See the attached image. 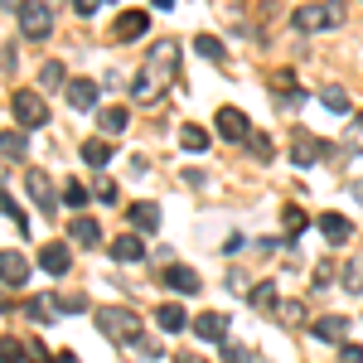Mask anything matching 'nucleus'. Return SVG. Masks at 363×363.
Here are the masks:
<instances>
[{
	"label": "nucleus",
	"mask_w": 363,
	"mask_h": 363,
	"mask_svg": "<svg viewBox=\"0 0 363 363\" xmlns=\"http://www.w3.org/2000/svg\"><path fill=\"white\" fill-rule=\"evenodd\" d=\"M160 281H165L169 291H179V296H199L194 267H179V262H174V267H165V272H160Z\"/></svg>",
	"instance_id": "15"
},
{
	"label": "nucleus",
	"mask_w": 363,
	"mask_h": 363,
	"mask_svg": "<svg viewBox=\"0 0 363 363\" xmlns=\"http://www.w3.org/2000/svg\"><path fill=\"white\" fill-rule=\"evenodd\" d=\"M5 310H10V306H5V291H0V315H5Z\"/></svg>",
	"instance_id": "45"
},
{
	"label": "nucleus",
	"mask_w": 363,
	"mask_h": 363,
	"mask_svg": "<svg viewBox=\"0 0 363 363\" xmlns=\"http://www.w3.org/2000/svg\"><path fill=\"white\" fill-rule=\"evenodd\" d=\"M0 208H5V213L15 218V228H25V233H29V218H25V213H20V203H15V199H10V194H0Z\"/></svg>",
	"instance_id": "36"
},
{
	"label": "nucleus",
	"mask_w": 363,
	"mask_h": 363,
	"mask_svg": "<svg viewBox=\"0 0 363 363\" xmlns=\"http://www.w3.org/2000/svg\"><path fill=\"white\" fill-rule=\"evenodd\" d=\"M97 330L112 339L116 349H131V354H140V359H160V344L145 335V325H140L136 310L102 306V310H97Z\"/></svg>",
	"instance_id": "2"
},
{
	"label": "nucleus",
	"mask_w": 363,
	"mask_h": 363,
	"mask_svg": "<svg viewBox=\"0 0 363 363\" xmlns=\"http://www.w3.org/2000/svg\"><path fill=\"white\" fill-rule=\"evenodd\" d=\"M68 107H78V112H92L97 107V83L92 78H68Z\"/></svg>",
	"instance_id": "12"
},
{
	"label": "nucleus",
	"mask_w": 363,
	"mask_h": 363,
	"mask_svg": "<svg viewBox=\"0 0 363 363\" xmlns=\"http://www.w3.org/2000/svg\"><path fill=\"white\" fill-rule=\"evenodd\" d=\"M320 155H330V145L315 140L310 131H296V140H291V160H296V165H315Z\"/></svg>",
	"instance_id": "11"
},
{
	"label": "nucleus",
	"mask_w": 363,
	"mask_h": 363,
	"mask_svg": "<svg viewBox=\"0 0 363 363\" xmlns=\"http://www.w3.org/2000/svg\"><path fill=\"white\" fill-rule=\"evenodd\" d=\"M213 131H218L223 140H247V136H252L247 116L238 112V107H218V116H213Z\"/></svg>",
	"instance_id": "9"
},
{
	"label": "nucleus",
	"mask_w": 363,
	"mask_h": 363,
	"mask_svg": "<svg viewBox=\"0 0 363 363\" xmlns=\"http://www.w3.org/2000/svg\"><path fill=\"white\" fill-rule=\"evenodd\" d=\"M194 49H199L203 58H208V63H228V49L218 44V39H208V34H199V39H194Z\"/></svg>",
	"instance_id": "27"
},
{
	"label": "nucleus",
	"mask_w": 363,
	"mask_h": 363,
	"mask_svg": "<svg viewBox=\"0 0 363 363\" xmlns=\"http://www.w3.org/2000/svg\"><path fill=\"white\" fill-rule=\"evenodd\" d=\"M10 112H15V121H20V131H39V126L49 121L44 97H39V92H29V87H20V92L10 97Z\"/></svg>",
	"instance_id": "5"
},
{
	"label": "nucleus",
	"mask_w": 363,
	"mask_h": 363,
	"mask_svg": "<svg viewBox=\"0 0 363 363\" xmlns=\"http://www.w3.org/2000/svg\"><path fill=\"white\" fill-rule=\"evenodd\" d=\"M29 363H49V349L44 344H29Z\"/></svg>",
	"instance_id": "41"
},
{
	"label": "nucleus",
	"mask_w": 363,
	"mask_h": 363,
	"mask_svg": "<svg viewBox=\"0 0 363 363\" xmlns=\"http://www.w3.org/2000/svg\"><path fill=\"white\" fill-rule=\"evenodd\" d=\"M320 233H325L330 247H344V242L354 238V223H349L344 213H320Z\"/></svg>",
	"instance_id": "13"
},
{
	"label": "nucleus",
	"mask_w": 363,
	"mask_h": 363,
	"mask_svg": "<svg viewBox=\"0 0 363 363\" xmlns=\"http://www.w3.org/2000/svg\"><path fill=\"white\" fill-rule=\"evenodd\" d=\"M150 34V15L145 10H121L112 20V39L116 44H136V39H145Z\"/></svg>",
	"instance_id": "7"
},
{
	"label": "nucleus",
	"mask_w": 363,
	"mask_h": 363,
	"mask_svg": "<svg viewBox=\"0 0 363 363\" xmlns=\"http://www.w3.org/2000/svg\"><path fill=\"white\" fill-rule=\"evenodd\" d=\"M155 325H160L165 335H179V330L189 325V315H184V306H174V301H169V306L155 310Z\"/></svg>",
	"instance_id": "21"
},
{
	"label": "nucleus",
	"mask_w": 363,
	"mask_h": 363,
	"mask_svg": "<svg viewBox=\"0 0 363 363\" xmlns=\"http://www.w3.org/2000/svg\"><path fill=\"white\" fill-rule=\"evenodd\" d=\"M112 257L116 262H140V257H145V238H140V233H121L112 242Z\"/></svg>",
	"instance_id": "18"
},
{
	"label": "nucleus",
	"mask_w": 363,
	"mask_h": 363,
	"mask_svg": "<svg viewBox=\"0 0 363 363\" xmlns=\"http://www.w3.org/2000/svg\"><path fill=\"white\" fill-rule=\"evenodd\" d=\"M354 199H359V203H363V184H354Z\"/></svg>",
	"instance_id": "44"
},
{
	"label": "nucleus",
	"mask_w": 363,
	"mask_h": 363,
	"mask_svg": "<svg viewBox=\"0 0 363 363\" xmlns=\"http://www.w3.org/2000/svg\"><path fill=\"white\" fill-rule=\"evenodd\" d=\"M39 87H44V92H54V87H68V78H63V63H58V58H49V63L39 68Z\"/></svg>",
	"instance_id": "26"
},
{
	"label": "nucleus",
	"mask_w": 363,
	"mask_h": 363,
	"mask_svg": "<svg viewBox=\"0 0 363 363\" xmlns=\"http://www.w3.org/2000/svg\"><path fill=\"white\" fill-rule=\"evenodd\" d=\"M29 281V257L25 252H0V286H25Z\"/></svg>",
	"instance_id": "10"
},
{
	"label": "nucleus",
	"mask_w": 363,
	"mask_h": 363,
	"mask_svg": "<svg viewBox=\"0 0 363 363\" xmlns=\"http://www.w3.org/2000/svg\"><path fill=\"white\" fill-rule=\"evenodd\" d=\"M131 223H136V228H145V233H155V228H160V208L140 199L136 208H131Z\"/></svg>",
	"instance_id": "24"
},
{
	"label": "nucleus",
	"mask_w": 363,
	"mask_h": 363,
	"mask_svg": "<svg viewBox=\"0 0 363 363\" xmlns=\"http://www.w3.org/2000/svg\"><path fill=\"white\" fill-rule=\"evenodd\" d=\"M281 223L291 228V238H286V242H301V233L310 228V213H306V208H296V203H286V208H281Z\"/></svg>",
	"instance_id": "23"
},
{
	"label": "nucleus",
	"mask_w": 363,
	"mask_h": 363,
	"mask_svg": "<svg viewBox=\"0 0 363 363\" xmlns=\"http://www.w3.org/2000/svg\"><path fill=\"white\" fill-rule=\"evenodd\" d=\"M20 34H25L29 44H39V39H49V29H54V10L44 5V0H25L20 10Z\"/></svg>",
	"instance_id": "4"
},
{
	"label": "nucleus",
	"mask_w": 363,
	"mask_h": 363,
	"mask_svg": "<svg viewBox=\"0 0 363 363\" xmlns=\"http://www.w3.org/2000/svg\"><path fill=\"white\" fill-rule=\"evenodd\" d=\"M73 10H78V15H97V10H102V0H73Z\"/></svg>",
	"instance_id": "40"
},
{
	"label": "nucleus",
	"mask_w": 363,
	"mask_h": 363,
	"mask_svg": "<svg viewBox=\"0 0 363 363\" xmlns=\"http://www.w3.org/2000/svg\"><path fill=\"white\" fill-rule=\"evenodd\" d=\"M194 335H199V339H208V344H218V339L228 335V315H218V310L199 315V320H194Z\"/></svg>",
	"instance_id": "17"
},
{
	"label": "nucleus",
	"mask_w": 363,
	"mask_h": 363,
	"mask_svg": "<svg viewBox=\"0 0 363 363\" xmlns=\"http://www.w3.org/2000/svg\"><path fill=\"white\" fill-rule=\"evenodd\" d=\"M174 78H179V44L174 39H155L145 49V63H140L136 83H131V97L150 107V102H160L169 87H174Z\"/></svg>",
	"instance_id": "1"
},
{
	"label": "nucleus",
	"mask_w": 363,
	"mask_h": 363,
	"mask_svg": "<svg viewBox=\"0 0 363 363\" xmlns=\"http://www.w3.org/2000/svg\"><path fill=\"white\" fill-rule=\"evenodd\" d=\"M310 330H315V339H325V344H344V335H349V320H344V315H325V320H315Z\"/></svg>",
	"instance_id": "16"
},
{
	"label": "nucleus",
	"mask_w": 363,
	"mask_h": 363,
	"mask_svg": "<svg viewBox=\"0 0 363 363\" xmlns=\"http://www.w3.org/2000/svg\"><path fill=\"white\" fill-rule=\"evenodd\" d=\"M223 359L228 363H252V349L247 344H223Z\"/></svg>",
	"instance_id": "37"
},
{
	"label": "nucleus",
	"mask_w": 363,
	"mask_h": 363,
	"mask_svg": "<svg viewBox=\"0 0 363 363\" xmlns=\"http://www.w3.org/2000/svg\"><path fill=\"white\" fill-rule=\"evenodd\" d=\"M39 272L68 277V272H73V247H68V242H44V247H39Z\"/></svg>",
	"instance_id": "8"
},
{
	"label": "nucleus",
	"mask_w": 363,
	"mask_h": 363,
	"mask_svg": "<svg viewBox=\"0 0 363 363\" xmlns=\"http://www.w3.org/2000/svg\"><path fill=\"white\" fill-rule=\"evenodd\" d=\"M29 349L20 344V339H0V363H25Z\"/></svg>",
	"instance_id": "31"
},
{
	"label": "nucleus",
	"mask_w": 363,
	"mask_h": 363,
	"mask_svg": "<svg viewBox=\"0 0 363 363\" xmlns=\"http://www.w3.org/2000/svg\"><path fill=\"white\" fill-rule=\"evenodd\" d=\"M92 199H97V203H116V184H112V179H97Z\"/></svg>",
	"instance_id": "38"
},
{
	"label": "nucleus",
	"mask_w": 363,
	"mask_h": 363,
	"mask_svg": "<svg viewBox=\"0 0 363 363\" xmlns=\"http://www.w3.org/2000/svg\"><path fill=\"white\" fill-rule=\"evenodd\" d=\"M97 126H102V136H121L126 131V107H107L97 116Z\"/></svg>",
	"instance_id": "25"
},
{
	"label": "nucleus",
	"mask_w": 363,
	"mask_h": 363,
	"mask_svg": "<svg viewBox=\"0 0 363 363\" xmlns=\"http://www.w3.org/2000/svg\"><path fill=\"white\" fill-rule=\"evenodd\" d=\"M25 310L39 320V325H54L58 315H63V301H58V296H49V291H39V296H29V301H25Z\"/></svg>",
	"instance_id": "14"
},
{
	"label": "nucleus",
	"mask_w": 363,
	"mask_h": 363,
	"mask_svg": "<svg viewBox=\"0 0 363 363\" xmlns=\"http://www.w3.org/2000/svg\"><path fill=\"white\" fill-rule=\"evenodd\" d=\"M320 102H325V107H330V112H349V92H344V87H320Z\"/></svg>",
	"instance_id": "28"
},
{
	"label": "nucleus",
	"mask_w": 363,
	"mask_h": 363,
	"mask_svg": "<svg viewBox=\"0 0 363 363\" xmlns=\"http://www.w3.org/2000/svg\"><path fill=\"white\" fill-rule=\"evenodd\" d=\"M68 233H73V242H78V247H97V242H102V228H97V218H83V213L73 218V228H68Z\"/></svg>",
	"instance_id": "20"
},
{
	"label": "nucleus",
	"mask_w": 363,
	"mask_h": 363,
	"mask_svg": "<svg viewBox=\"0 0 363 363\" xmlns=\"http://www.w3.org/2000/svg\"><path fill=\"white\" fill-rule=\"evenodd\" d=\"M344 0H310V5H301L296 15H291V29L296 34H325V29H339L344 25Z\"/></svg>",
	"instance_id": "3"
},
{
	"label": "nucleus",
	"mask_w": 363,
	"mask_h": 363,
	"mask_svg": "<svg viewBox=\"0 0 363 363\" xmlns=\"http://www.w3.org/2000/svg\"><path fill=\"white\" fill-rule=\"evenodd\" d=\"M344 145H349V150H363V116H354V121H349V131H344Z\"/></svg>",
	"instance_id": "35"
},
{
	"label": "nucleus",
	"mask_w": 363,
	"mask_h": 363,
	"mask_svg": "<svg viewBox=\"0 0 363 363\" xmlns=\"http://www.w3.org/2000/svg\"><path fill=\"white\" fill-rule=\"evenodd\" d=\"M112 155H116V150H112V140H107V136L83 140V160H87V165H97V169H102L107 160H112Z\"/></svg>",
	"instance_id": "22"
},
{
	"label": "nucleus",
	"mask_w": 363,
	"mask_h": 363,
	"mask_svg": "<svg viewBox=\"0 0 363 363\" xmlns=\"http://www.w3.org/2000/svg\"><path fill=\"white\" fill-rule=\"evenodd\" d=\"M0 155L5 160H29V131H0Z\"/></svg>",
	"instance_id": "19"
},
{
	"label": "nucleus",
	"mask_w": 363,
	"mask_h": 363,
	"mask_svg": "<svg viewBox=\"0 0 363 363\" xmlns=\"http://www.w3.org/2000/svg\"><path fill=\"white\" fill-rule=\"evenodd\" d=\"M179 140H184V150H208V131H203V126H189V121H184Z\"/></svg>",
	"instance_id": "30"
},
{
	"label": "nucleus",
	"mask_w": 363,
	"mask_h": 363,
	"mask_svg": "<svg viewBox=\"0 0 363 363\" xmlns=\"http://www.w3.org/2000/svg\"><path fill=\"white\" fill-rule=\"evenodd\" d=\"M25 194L34 199L39 213H58V189H54V179H49L44 169H29L25 174Z\"/></svg>",
	"instance_id": "6"
},
{
	"label": "nucleus",
	"mask_w": 363,
	"mask_h": 363,
	"mask_svg": "<svg viewBox=\"0 0 363 363\" xmlns=\"http://www.w3.org/2000/svg\"><path fill=\"white\" fill-rule=\"evenodd\" d=\"M58 194H63V203H68V208H83L87 199H92V189H83V184H78V179H68V184H63V189H58Z\"/></svg>",
	"instance_id": "29"
},
{
	"label": "nucleus",
	"mask_w": 363,
	"mask_h": 363,
	"mask_svg": "<svg viewBox=\"0 0 363 363\" xmlns=\"http://www.w3.org/2000/svg\"><path fill=\"white\" fill-rule=\"evenodd\" d=\"M174 363H199V359H184V354H179V359H174Z\"/></svg>",
	"instance_id": "46"
},
{
	"label": "nucleus",
	"mask_w": 363,
	"mask_h": 363,
	"mask_svg": "<svg viewBox=\"0 0 363 363\" xmlns=\"http://www.w3.org/2000/svg\"><path fill=\"white\" fill-rule=\"evenodd\" d=\"M0 5H5V10H20V5H25V0H0Z\"/></svg>",
	"instance_id": "42"
},
{
	"label": "nucleus",
	"mask_w": 363,
	"mask_h": 363,
	"mask_svg": "<svg viewBox=\"0 0 363 363\" xmlns=\"http://www.w3.org/2000/svg\"><path fill=\"white\" fill-rule=\"evenodd\" d=\"M339 363H363V344H349V339H344V344H339Z\"/></svg>",
	"instance_id": "39"
},
{
	"label": "nucleus",
	"mask_w": 363,
	"mask_h": 363,
	"mask_svg": "<svg viewBox=\"0 0 363 363\" xmlns=\"http://www.w3.org/2000/svg\"><path fill=\"white\" fill-rule=\"evenodd\" d=\"M252 306H257V310H272V306H277V286H272V281L252 286Z\"/></svg>",
	"instance_id": "32"
},
{
	"label": "nucleus",
	"mask_w": 363,
	"mask_h": 363,
	"mask_svg": "<svg viewBox=\"0 0 363 363\" xmlns=\"http://www.w3.org/2000/svg\"><path fill=\"white\" fill-rule=\"evenodd\" d=\"M344 291L363 296V262H349V267H344Z\"/></svg>",
	"instance_id": "33"
},
{
	"label": "nucleus",
	"mask_w": 363,
	"mask_h": 363,
	"mask_svg": "<svg viewBox=\"0 0 363 363\" xmlns=\"http://www.w3.org/2000/svg\"><path fill=\"white\" fill-rule=\"evenodd\" d=\"M247 145H252V155H257L262 165L272 160V136H257V131H252V136H247Z\"/></svg>",
	"instance_id": "34"
},
{
	"label": "nucleus",
	"mask_w": 363,
	"mask_h": 363,
	"mask_svg": "<svg viewBox=\"0 0 363 363\" xmlns=\"http://www.w3.org/2000/svg\"><path fill=\"white\" fill-rule=\"evenodd\" d=\"M169 5H174V0H155V10H169Z\"/></svg>",
	"instance_id": "43"
}]
</instances>
